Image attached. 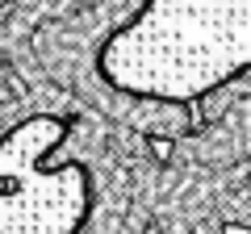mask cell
I'll list each match as a JSON object with an SVG mask.
<instances>
[{"instance_id": "cell-1", "label": "cell", "mask_w": 251, "mask_h": 234, "mask_svg": "<svg viewBox=\"0 0 251 234\" xmlns=\"http://www.w3.org/2000/svg\"><path fill=\"white\" fill-rule=\"evenodd\" d=\"M21 75V113L0 100V234H155L159 146L63 92L21 42L0 34Z\"/></svg>"}, {"instance_id": "cell-2", "label": "cell", "mask_w": 251, "mask_h": 234, "mask_svg": "<svg viewBox=\"0 0 251 234\" xmlns=\"http://www.w3.org/2000/svg\"><path fill=\"white\" fill-rule=\"evenodd\" d=\"M92 75L155 117V146L193 130V109L251 80V0H143L92 50Z\"/></svg>"}]
</instances>
